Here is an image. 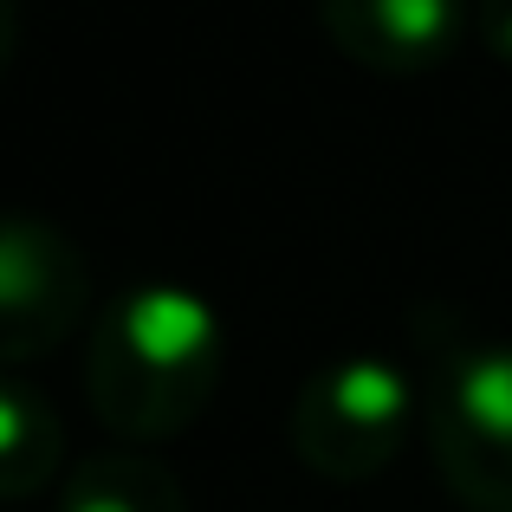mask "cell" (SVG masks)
<instances>
[{
    "label": "cell",
    "mask_w": 512,
    "mask_h": 512,
    "mask_svg": "<svg viewBox=\"0 0 512 512\" xmlns=\"http://www.w3.org/2000/svg\"><path fill=\"white\" fill-rule=\"evenodd\" d=\"M227 331L195 279H137L85 331V396L124 441H169L214 402Z\"/></svg>",
    "instance_id": "1"
},
{
    "label": "cell",
    "mask_w": 512,
    "mask_h": 512,
    "mask_svg": "<svg viewBox=\"0 0 512 512\" xmlns=\"http://www.w3.org/2000/svg\"><path fill=\"white\" fill-rule=\"evenodd\" d=\"M422 435L467 512H512V338H422Z\"/></svg>",
    "instance_id": "2"
},
{
    "label": "cell",
    "mask_w": 512,
    "mask_h": 512,
    "mask_svg": "<svg viewBox=\"0 0 512 512\" xmlns=\"http://www.w3.org/2000/svg\"><path fill=\"white\" fill-rule=\"evenodd\" d=\"M422 422V376H409L389 350H338L312 363L292 389L286 441L318 480H376Z\"/></svg>",
    "instance_id": "3"
},
{
    "label": "cell",
    "mask_w": 512,
    "mask_h": 512,
    "mask_svg": "<svg viewBox=\"0 0 512 512\" xmlns=\"http://www.w3.org/2000/svg\"><path fill=\"white\" fill-rule=\"evenodd\" d=\"M91 260L65 227L46 214H7L0 227V350L13 370L39 350L65 344L78 325H91Z\"/></svg>",
    "instance_id": "4"
},
{
    "label": "cell",
    "mask_w": 512,
    "mask_h": 512,
    "mask_svg": "<svg viewBox=\"0 0 512 512\" xmlns=\"http://www.w3.org/2000/svg\"><path fill=\"white\" fill-rule=\"evenodd\" d=\"M318 20L338 39L344 59L370 65V72H396V78L441 65L467 33L461 0H325Z\"/></svg>",
    "instance_id": "5"
},
{
    "label": "cell",
    "mask_w": 512,
    "mask_h": 512,
    "mask_svg": "<svg viewBox=\"0 0 512 512\" xmlns=\"http://www.w3.org/2000/svg\"><path fill=\"white\" fill-rule=\"evenodd\" d=\"M65 428L52 402L26 383V370H7L0 383V493L7 500H33L39 487L65 480Z\"/></svg>",
    "instance_id": "6"
},
{
    "label": "cell",
    "mask_w": 512,
    "mask_h": 512,
    "mask_svg": "<svg viewBox=\"0 0 512 512\" xmlns=\"http://www.w3.org/2000/svg\"><path fill=\"white\" fill-rule=\"evenodd\" d=\"M59 512H188V493L156 454L117 448V454H91V461L65 467Z\"/></svg>",
    "instance_id": "7"
},
{
    "label": "cell",
    "mask_w": 512,
    "mask_h": 512,
    "mask_svg": "<svg viewBox=\"0 0 512 512\" xmlns=\"http://www.w3.org/2000/svg\"><path fill=\"white\" fill-rule=\"evenodd\" d=\"M480 39H487L500 59H512V0H487V7H480Z\"/></svg>",
    "instance_id": "8"
}]
</instances>
